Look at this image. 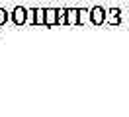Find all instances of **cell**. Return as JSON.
Wrapping results in <instances>:
<instances>
[{
	"label": "cell",
	"instance_id": "cell-1",
	"mask_svg": "<svg viewBox=\"0 0 129 117\" xmlns=\"http://www.w3.org/2000/svg\"><path fill=\"white\" fill-rule=\"evenodd\" d=\"M24 10H22V8H18V10H16V12H14V18H16V22L18 23H22V22H24Z\"/></svg>",
	"mask_w": 129,
	"mask_h": 117
},
{
	"label": "cell",
	"instance_id": "cell-4",
	"mask_svg": "<svg viewBox=\"0 0 129 117\" xmlns=\"http://www.w3.org/2000/svg\"><path fill=\"white\" fill-rule=\"evenodd\" d=\"M4 20H6V14H4V12H2V10H0V23L4 22Z\"/></svg>",
	"mask_w": 129,
	"mask_h": 117
},
{
	"label": "cell",
	"instance_id": "cell-3",
	"mask_svg": "<svg viewBox=\"0 0 129 117\" xmlns=\"http://www.w3.org/2000/svg\"><path fill=\"white\" fill-rule=\"evenodd\" d=\"M45 18H47V23L55 22V12H53V10H49V12H47V16H45Z\"/></svg>",
	"mask_w": 129,
	"mask_h": 117
},
{
	"label": "cell",
	"instance_id": "cell-2",
	"mask_svg": "<svg viewBox=\"0 0 129 117\" xmlns=\"http://www.w3.org/2000/svg\"><path fill=\"white\" fill-rule=\"evenodd\" d=\"M92 18H94V22H102V18H104V14H102V10H94L92 12Z\"/></svg>",
	"mask_w": 129,
	"mask_h": 117
}]
</instances>
